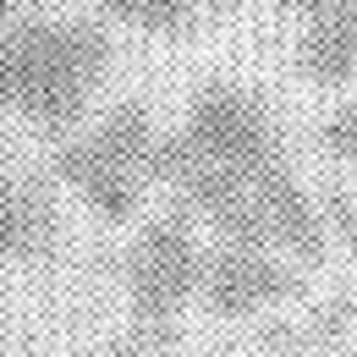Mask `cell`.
I'll use <instances>...</instances> for the list:
<instances>
[{
  "label": "cell",
  "mask_w": 357,
  "mask_h": 357,
  "mask_svg": "<svg viewBox=\"0 0 357 357\" xmlns=\"http://www.w3.org/2000/svg\"><path fill=\"white\" fill-rule=\"evenodd\" d=\"M0 61L11 83V110L39 121L45 132H66L110 66V39L93 22L39 17L0 33Z\"/></svg>",
  "instance_id": "1"
},
{
  "label": "cell",
  "mask_w": 357,
  "mask_h": 357,
  "mask_svg": "<svg viewBox=\"0 0 357 357\" xmlns=\"http://www.w3.org/2000/svg\"><path fill=\"white\" fill-rule=\"evenodd\" d=\"M204 248H198V231L187 215H160L143 236L132 242V259H127V297L132 313L149 335H165L181 319V308L192 303L198 280H204Z\"/></svg>",
  "instance_id": "2"
},
{
  "label": "cell",
  "mask_w": 357,
  "mask_h": 357,
  "mask_svg": "<svg viewBox=\"0 0 357 357\" xmlns=\"http://www.w3.org/2000/svg\"><path fill=\"white\" fill-rule=\"evenodd\" d=\"M187 143L209 160H220L242 176H259L264 165L280 160V143H275V127H269V110L236 83H209L187 105Z\"/></svg>",
  "instance_id": "3"
},
{
  "label": "cell",
  "mask_w": 357,
  "mask_h": 357,
  "mask_svg": "<svg viewBox=\"0 0 357 357\" xmlns=\"http://www.w3.org/2000/svg\"><path fill=\"white\" fill-rule=\"evenodd\" d=\"M204 308L215 319H253V313L275 308L297 291V275L280 264L269 248H242V242H225L204 259Z\"/></svg>",
  "instance_id": "4"
},
{
  "label": "cell",
  "mask_w": 357,
  "mask_h": 357,
  "mask_svg": "<svg viewBox=\"0 0 357 357\" xmlns=\"http://www.w3.org/2000/svg\"><path fill=\"white\" fill-rule=\"evenodd\" d=\"M55 176L66 181L99 220H127L137 209V198H143V181H149L132 160H121L110 143H99L93 132L66 137L55 149Z\"/></svg>",
  "instance_id": "5"
},
{
  "label": "cell",
  "mask_w": 357,
  "mask_h": 357,
  "mask_svg": "<svg viewBox=\"0 0 357 357\" xmlns=\"http://www.w3.org/2000/svg\"><path fill=\"white\" fill-rule=\"evenodd\" d=\"M253 192H259V209H264V225H269V248L286 253V259H303L313 264L324 253V215L303 192V181L286 171V160L264 165L253 176Z\"/></svg>",
  "instance_id": "6"
},
{
  "label": "cell",
  "mask_w": 357,
  "mask_h": 357,
  "mask_svg": "<svg viewBox=\"0 0 357 357\" xmlns=\"http://www.w3.org/2000/svg\"><path fill=\"white\" fill-rule=\"evenodd\" d=\"M55 236V209L33 187H0V259H33Z\"/></svg>",
  "instance_id": "7"
},
{
  "label": "cell",
  "mask_w": 357,
  "mask_h": 357,
  "mask_svg": "<svg viewBox=\"0 0 357 357\" xmlns=\"http://www.w3.org/2000/svg\"><path fill=\"white\" fill-rule=\"evenodd\" d=\"M105 11L143 33H187L198 0H105Z\"/></svg>",
  "instance_id": "8"
},
{
  "label": "cell",
  "mask_w": 357,
  "mask_h": 357,
  "mask_svg": "<svg viewBox=\"0 0 357 357\" xmlns=\"http://www.w3.org/2000/svg\"><path fill=\"white\" fill-rule=\"evenodd\" d=\"M324 149H330L335 160L357 165V99H352V105H341V110L324 121Z\"/></svg>",
  "instance_id": "9"
},
{
  "label": "cell",
  "mask_w": 357,
  "mask_h": 357,
  "mask_svg": "<svg viewBox=\"0 0 357 357\" xmlns=\"http://www.w3.org/2000/svg\"><path fill=\"white\" fill-rule=\"evenodd\" d=\"M330 220H335V231H341L347 253L357 259V204H352V198H330Z\"/></svg>",
  "instance_id": "10"
},
{
  "label": "cell",
  "mask_w": 357,
  "mask_h": 357,
  "mask_svg": "<svg viewBox=\"0 0 357 357\" xmlns=\"http://www.w3.org/2000/svg\"><path fill=\"white\" fill-rule=\"evenodd\" d=\"M99 357H143V352H137V347H127V341H121V347H105V352H99Z\"/></svg>",
  "instance_id": "11"
},
{
  "label": "cell",
  "mask_w": 357,
  "mask_h": 357,
  "mask_svg": "<svg viewBox=\"0 0 357 357\" xmlns=\"http://www.w3.org/2000/svg\"><path fill=\"white\" fill-rule=\"evenodd\" d=\"M0 110H11V83H6V61H0Z\"/></svg>",
  "instance_id": "12"
},
{
  "label": "cell",
  "mask_w": 357,
  "mask_h": 357,
  "mask_svg": "<svg viewBox=\"0 0 357 357\" xmlns=\"http://www.w3.org/2000/svg\"><path fill=\"white\" fill-rule=\"evenodd\" d=\"M11 11H17V0H0V22H6V17H11Z\"/></svg>",
  "instance_id": "13"
},
{
  "label": "cell",
  "mask_w": 357,
  "mask_h": 357,
  "mask_svg": "<svg viewBox=\"0 0 357 357\" xmlns=\"http://www.w3.org/2000/svg\"><path fill=\"white\" fill-rule=\"evenodd\" d=\"M275 6H297V11H303V0H275Z\"/></svg>",
  "instance_id": "14"
},
{
  "label": "cell",
  "mask_w": 357,
  "mask_h": 357,
  "mask_svg": "<svg viewBox=\"0 0 357 357\" xmlns=\"http://www.w3.org/2000/svg\"><path fill=\"white\" fill-rule=\"evenodd\" d=\"M352 357H357V352H352Z\"/></svg>",
  "instance_id": "15"
}]
</instances>
